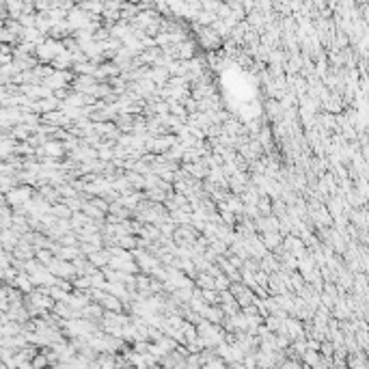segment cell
<instances>
[{"label": "cell", "instance_id": "obj_5", "mask_svg": "<svg viewBox=\"0 0 369 369\" xmlns=\"http://www.w3.org/2000/svg\"><path fill=\"white\" fill-rule=\"evenodd\" d=\"M168 112H171L173 117H179L183 123H186V119H188V110L183 108V104L181 102H168Z\"/></svg>", "mask_w": 369, "mask_h": 369}, {"label": "cell", "instance_id": "obj_1", "mask_svg": "<svg viewBox=\"0 0 369 369\" xmlns=\"http://www.w3.org/2000/svg\"><path fill=\"white\" fill-rule=\"evenodd\" d=\"M257 238H259V242L268 248V251H274V248L281 244V240H283L279 231H259Z\"/></svg>", "mask_w": 369, "mask_h": 369}, {"label": "cell", "instance_id": "obj_6", "mask_svg": "<svg viewBox=\"0 0 369 369\" xmlns=\"http://www.w3.org/2000/svg\"><path fill=\"white\" fill-rule=\"evenodd\" d=\"M270 207H272V214H274L276 218H283V216L287 214V203H285L281 197H274V199H272V205H270Z\"/></svg>", "mask_w": 369, "mask_h": 369}, {"label": "cell", "instance_id": "obj_7", "mask_svg": "<svg viewBox=\"0 0 369 369\" xmlns=\"http://www.w3.org/2000/svg\"><path fill=\"white\" fill-rule=\"evenodd\" d=\"M205 304H218V290H199Z\"/></svg>", "mask_w": 369, "mask_h": 369}, {"label": "cell", "instance_id": "obj_4", "mask_svg": "<svg viewBox=\"0 0 369 369\" xmlns=\"http://www.w3.org/2000/svg\"><path fill=\"white\" fill-rule=\"evenodd\" d=\"M319 358H322V354H319V350H304V352H302V356H300L302 365H307V367H315V369H319Z\"/></svg>", "mask_w": 369, "mask_h": 369}, {"label": "cell", "instance_id": "obj_2", "mask_svg": "<svg viewBox=\"0 0 369 369\" xmlns=\"http://www.w3.org/2000/svg\"><path fill=\"white\" fill-rule=\"evenodd\" d=\"M89 257V261L93 263V266H98V268H104V266H108V259H110V253L106 251V248H98V251H93L91 255H86Z\"/></svg>", "mask_w": 369, "mask_h": 369}, {"label": "cell", "instance_id": "obj_3", "mask_svg": "<svg viewBox=\"0 0 369 369\" xmlns=\"http://www.w3.org/2000/svg\"><path fill=\"white\" fill-rule=\"evenodd\" d=\"M100 304L104 307V311H123V302L117 298V296H112V294H104L102 296V300H100Z\"/></svg>", "mask_w": 369, "mask_h": 369}, {"label": "cell", "instance_id": "obj_8", "mask_svg": "<svg viewBox=\"0 0 369 369\" xmlns=\"http://www.w3.org/2000/svg\"><path fill=\"white\" fill-rule=\"evenodd\" d=\"M216 18L218 20H229L231 18V5L229 3H220L216 7Z\"/></svg>", "mask_w": 369, "mask_h": 369}]
</instances>
